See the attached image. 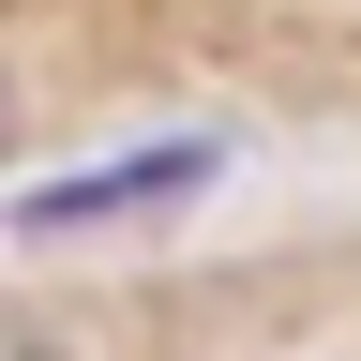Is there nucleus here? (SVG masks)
I'll list each match as a JSON object with an SVG mask.
<instances>
[{
	"label": "nucleus",
	"instance_id": "1",
	"mask_svg": "<svg viewBox=\"0 0 361 361\" xmlns=\"http://www.w3.org/2000/svg\"><path fill=\"white\" fill-rule=\"evenodd\" d=\"M226 180V135H151V151H106V166H61L45 196H16V241H90V226H151L180 196Z\"/></svg>",
	"mask_w": 361,
	"mask_h": 361
},
{
	"label": "nucleus",
	"instance_id": "2",
	"mask_svg": "<svg viewBox=\"0 0 361 361\" xmlns=\"http://www.w3.org/2000/svg\"><path fill=\"white\" fill-rule=\"evenodd\" d=\"M0 361H75V346H0Z\"/></svg>",
	"mask_w": 361,
	"mask_h": 361
}]
</instances>
